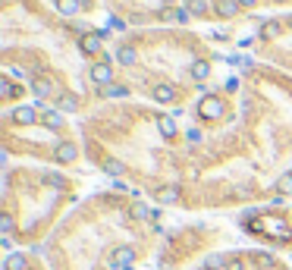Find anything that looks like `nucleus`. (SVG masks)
Masks as SVG:
<instances>
[{
  "mask_svg": "<svg viewBox=\"0 0 292 270\" xmlns=\"http://www.w3.org/2000/svg\"><path fill=\"white\" fill-rule=\"evenodd\" d=\"M233 226L242 233L248 245L292 255V201H270L236 210Z\"/></svg>",
  "mask_w": 292,
  "mask_h": 270,
  "instance_id": "6e6552de",
  "label": "nucleus"
},
{
  "mask_svg": "<svg viewBox=\"0 0 292 270\" xmlns=\"http://www.w3.org/2000/svg\"><path fill=\"white\" fill-rule=\"evenodd\" d=\"M164 233L151 201L101 189L75 204L41 251L50 270H145L154 267Z\"/></svg>",
  "mask_w": 292,
  "mask_h": 270,
  "instance_id": "7ed1b4c3",
  "label": "nucleus"
},
{
  "mask_svg": "<svg viewBox=\"0 0 292 270\" xmlns=\"http://www.w3.org/2000/svg\"><path fill=\"white\" fill-rule=\"evenodd\" d=\"M179 113L154 104L107 101L82 120L85 160L154 207H176L188 176V141Z\"/></svg>",
  "mask_w": 292,
  "mask_h": 270,
  "instance_id": "f257e3e1",
  "label": "nucleus"
},
{
  "mask_svg": "<svg viewBox=\"0 0 292 270\" xmlns=\"http://www.w3.org/2000/svg\"><path fill=\"white\" fill-rule=\"evenodd\" d=\"M208 270H292V261L280 251L242 242L236 248H226Z\"/></svg>",
  "mask_w": 292,
  "mask_h": 270,
  "instance_id": "1a4fd4ad",
  "label": "nucleus"
},
{
  "mask_svg": "<svg viewBox=\"0 0 292 270\" xmlns=\"http://www.w3.org/2000/svg\"><path fill=\"white\" fill-rule=\"evenodd\" d=\"M242 242V233L226 220H185L167 226L151 270H208L226 248Z\"/></svg>",
  "mask_w": 292,
  "mask_h": 270,
  "instance_id": "0eeeda50",
  "label": "nucleus"
},
{
  "mask_svg": "<svg viewBox=\"0 0 292 270\" xmlns=\"http://www.w3.org/2000/svg\"><path fill=\"white\" fill-rule=\"evenodd\" d=\"M85 32L88 22L44 10L38 0H3V72L60 113H88L101 95L82 50Z\"/></svg>",
  "mask_w": 292,
  "mask_h": 270,
  "instance_id": "f03ea898",
  "label": "nucleus"
},
{
  "mask_svg": "<svg viewBox=\"0 0 292 270\" xmlns=\"http://www.w3.org/2000/svg\"><path fill=\"white\" fill-rule=\"evenodd\" d=\"M113 63L129 75V95H145L154 107H179L208 91L217 54L188 29L132 32L113 44ZM123 85V82H119Z\"/></svg>",
  "mask_w": 292,
  "mask_h": 270,
  "instance_id": "20e7f679",
  "label": "nucleus"
},
{
  "mask_svg": "<svg viewBox=\"0 0 292 270\" xmlns=\"http://www.w3.org/2000/svg\"><path fill=\"white\" fill-rule=\"evenodd\" d=\"M82 179L60 167L6 164L0 185V236L3 251L44 248L57 226L75 210Z\"/></svg>",
  "mask_w": 292,
  "mask_h": 270,
  "instance_id": "39448f33",
  "label": "nucleus"
},
{
  "mask_svg": "<svg viewBox=\"0 0 292 270\" xmlns=\"http://www.w3.org/2000/svg\"><path fill=\"white\" fill-rule=\"evenodd\" d=\"M25 98V85L22 82H16L13 75H0V104L3 107H16V101Z\"/></svg>",
  "mask_w": 292,
  "mask_h": 270,
  "instance_id": "9b49d317",
  "label": "nucleus"
},
{
  "mask_svg": "<svg viewBox=\"0 0 292 270\" xmlns=\"http://www.w3.org/2000/svg\"><path fill=\"white\" fill-rule=\"evenodd\" d=\"M0 141L3 157H22L44 167H75L85 157L82 135L73 132L66 113L57 107L32 101V104L6 107L0 116Z\"/></svg>",
  "mask_w": 292,
  "mask_h": 270,
  "instance_id": "423d86ee",
  "label": "nucleus"
},
{
  "mask_svg": "<svg viewBox=\"0 0 292 270\" xmlns=\"http://www.w3.org/2000/svg\"><path fill=\"white\" fill-rule=\"evenodd\" d=\"M0 270H50V264L38 248H10L3 251Z\"/></svg>",
  "mask_w": 292,
  "mask_h": 270,
  "instance_id": "9d476101",
  "label": "nucleus"
}]
</instances>
